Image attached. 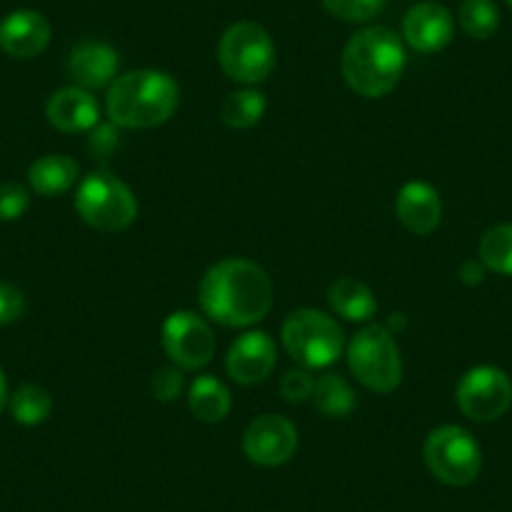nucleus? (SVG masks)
I'll return each mask as SVG.
<instances>
[{
  "label": "nucleus",
  "mask_w": 512,
  "mask_h": 512,
  "mask_svg": "<svg viewBox=\"0 0 512 512\" xmlns=\"http://www.w3.org/2000/svg\"><path fill=\"white\" fill-rule=\"evenodd\" d=\"M199 304L201 312L221 327H254L272 312L274 284L259 264L234 256L201 277Z\"/></svg>",
  "instance_id": "f257e3e1"
},
{
  "label": "nucleus",
  "mask_w": 512,
  "mask_h": 512,
  "mask_svg": "<svg viewBox=\"0 0 512 512\" xmlns=\"http://www.w3.org/2000/svg\"><path fill=\"white\" fill-rule=\"evenodd\" d=\"M407 56L400 36L390 28H362L342 51V76L357 96L384 98L397 88Z\"/></svg>",
  "instance_id": "f03ea898"
},
{
  "label": "nucleus",
  "mask_w": 512,
  "mask_h": 512,
  "mask_svg": "<svg viewBox=\"0 0 512 512\" xmlns=\"http://www.w3.org/2000/svg\"><path fill=\"white\" fill-rule=\"evenodd\" d=\"M181 101L179 83L164 71L141 68L118 76L108 86L106 116L118 128H156L164 126L176 113Z\"/></svg>",
  "instance_id": "7ed1b4c3"
},
{
  "label": "nucleus",
  "mask_w": 512,
  "mask_h": 512,
  "mask_svg": "<svg viewBox=\"0 0 512 512\" xmlns=\"http://www.w3.org/2000/svg\"><path fill=\"white\" fill-rule=\"evenodd\" d=\"M347 362L362 387L377 395H390L402 384L405 364L395 334L382 324H367L352 337Z\"/></svg>",
  "instance_id": "20e7f679"
},
{
  "label": "nucleus",
  "mask_w": 512,
  "mask_h": 512,
  "mask_svg": "<svg viewBox=\"0 0 512 512\" xmlns=\"http://www.w3.org/2000/svg\"><path fill=\"white\" fill-rule=\"evenodd\" d=\"M216 58L231 81L256 86L272 76L277 66V46L259 23L241 21L226 28L216 48Z\"/></svg>",
  "instance_id": "39448f33"
},
{
  "label": "nucleus",
  "mask_w": 512,
  "mask_h": 512,
  "mask_svg": "<svg viewBox=\"0 0 512 512\" xmlns=\"http://www.w3.org/2000/svg\"><path fill=\"white\" fill-rule=\"evenodd\" d=\"M282 344L304 369L332 367L344 352V332L319 309H297L282 324Z\"/></svg>",
  "instance_id": "423d86ee"
},
{
  "label": "nucleus",
  "mask_w": 512,
  "mask_h": 512,
  "mask_svg": "<svg viewBox=\"0 0 512 512\" xmlns=\"http://www.w3.org/2000/svg\"><path fill=\"white\" fill-rule=\"evenodd\" d=\"M76 211L91 229L116 234L134 224L139 216V201L118 176L98 171L78 184Z\"/></svg>",
  "instance_id": "0eeeda50"
},
{
  "label": "nucleus",
  "mask_w": 512,
  "mask_h": 512,
  "mask_svg": "<svg viewBox=\"0 0 512 512\" xmlns=\"http://www.w3.org/2000/svg\"><path fill=\"white\" fill-rule=\"evenodd\" d=\"M425 465L442 485L465 487L480 475L482 450L465 427L442 425L427 435Z\"/></svg>",
  "instance_id": "6e6552de"
},
{
  "label": "nucleus",
  "mask_w": 512,
  "mask_h": 512,
  "mask_svg": "<svg viewBox=\"0 0 512 512\" xmlns=\"http://www.w3.org/2000/svg\"><path fill=\"white\" fill-rule=\"evenodd\" d=\"M455 397L465 417L475 422H495L510 410L512 382L502 369L482 364L462 374Z\"/></svg>",
  "instance_id": "1a4fd4ad"
},
{
  "label": "nucleus",
  "mask_w": 512,
  "mask_h": 512,
  "mask_svg": "<svg viewBox=\"0 0 512 512\" xmlns=\"http://www.w3.org/2000/svg\"><path fill=\"white\" fill-rule=\"evenodd\" d=\"M161 344L179 369H201L214 359L216 337L204 317L189 309L169 314L161 327Z\"/></svg>",
  "instance_id": "9d476101"
},
{
  "label": "nucleus",
  "mask_w": 512,
  "mask_h": 512,
  "mask_svg": "<svg viewBox=\"0 0 512 512\" xmlns=\"http://www.w3.org/2000/svg\"><path fill=\"white\" fill-rule=\"evenodd\" d=\"M244 455L259 467L287 465L299 447V432L292 420L282 415H262L244 430Z\"/></svg>",
  "instance_id": "9b49d317"
},
{
  "label": "nucleus",
  "mask_w": 512,
  "mask_h": 512,
  "mask_svg": "<svg viewBox=\"0 0 512 512\" xmlns=\"http://www.w3.org/2000/svg\"><path fill=\"white\" fill-rule=\"evenodd\" d=\"M277 367V344L262 329H251L241 337L234 339L226 354V372L234 382L246 384H262L272 377Z\"/></svg>",
  "instance_id": "f8f14e48"
},
{
  "label": "nucleus",
  "mask_w": 512,
  "mask_h": 512,
  "mask_svg": "<svg viewBox=\"0 0 512 512\" xmlns=\"http://www.w3.org/2000/svg\"><path fill=\"white\" fill-rule=\"evenodd\" d=\"M402 36L415 51L440 53L455 38V18L442 3L425 0L407 11L402 21Z\"/></svg>",
  "instance_id": "ddd939ff"
},
{
  "label": "nucleus",
  "mask_w": 512,
  "mask_h": 512,
  "mask_svg": "<svg viewBox=\"0 0 512 512\" xmlns=\"http://www.w3.org/2000/svg\"><path fill=\"white\" fill-rule=\"evenodd\" d=\"M46 118L61 134H86L101 123V106L91 91L68 86L48 98Z\"/></svg>",
  "instance_id": "4468645a"
},
{
  "label": "nucleus",
  "mask_w": 512,
  "mask_h": 512,
  "mask_svg": "<svg viewBox=\"0 0 512 512\" xmlns=\"http://www.w3.org/2000/svg\"><path fill=\"white\" fill-rule=\"evenodd\" d=\"M121 58L113 46L103 41H83L68 56V76L73 78V86L98 91V88L111 86L118 78Z\"/></svg>",
  "instance_id": "2eb2a0df"
},
{
  "label": "nucleus",
  "mask_w": 512,
  "mask_h": 512,
  "mask_svg": "<svg viewBox=\"0 0 512 512\" xmlns=\"http://www.w3.org/2000/svg\"><path fill=\"white\" fill-rule=\"evenodd\" d=\"M395 214L410 234L430 236L442 221L440 191L427 181H410L397 191Z\"/></svg>",
  "instance_id": "dca6fc26"
},
{
  "label": "nucleus",
  "mask_w": 512,
  "mask_h": 512,
  "mask_svg": "<svg viewBox=\"0 0 512 512\" xmlns=\"http://www.w3.org/2000/svg\"><path fill=\"white\" fill-rule=\"evenodd\" d=\"M51 43V23L38 11H13L0 21V48L11 58H36Z\"/></svg>",
  "instance_id": "f3484780"
},
{
  "label": "nucleus",
  "mask_w": 512,
  "mask_h": 512,
  "mask_svg": "<svg viewBox=\"0 0 512 512\" xmlns=\"http://www.w3.org/2000/svg\"><path fill=\"white\" fill-rule=\"evenodd\" d=\"M78 161L63 154H46L36 159L28 169V184L41 196H61L78 184Z\"/></svg>",
  "instance_id": "a211bd4d"
},
{
  "label": "nucleus",
  "mask_w": 512,
  "mask_h": 512,
  "mask_svg": "<svg viewBox=\"0 0 512 512\" xmlns=\"http://www.w3.org/2000/svg\"><path fill=\"white\" fill-rule=\"evenodd\" d=\"M329 307L347 322H369L377 314V297L364 282L354 277H342L329 284Z\"/></svg>",
  "instance_id": "6ab92c4d"
},
{
  "label": "nucleus",
  "mask_w": 512,
  "mask_h": 512,
  "mask_svg": "<svg viewBox=\"0 0 512 512\" xmlns=\"http://www.w3.org/2000/svg\"><path fill=\"white\" fill-rule=\"evenodd\" d=\"M189 410L196 420L206 425L224 422L231 412L229 387L211 374H201L189 384Z\"/></svg>",
  "instance_id": "aec40b11"
},
{
  "label": "nucleus",
  "mask_w": 512,
  "mask_h": 512,
  "mask_svg": "<svg viewBox=\"0 0 512 512\" xmlns=\"http://www.w3.org/2000/svg\"><path fill=\"white\" fill-rule=\"evenodd\" d=\"M312 405L322 412L324 417H347L349 412L357 407V397H354L352 384L342 377V374L327 372L314 382Z\"/></svg>",
  "instance_id": "412c9836"
},
{
  "label": "nucleus",
  "mask_w": 512,
  "mask_h": 512,
  "mask_svg": "<svg viewBox=\"0 0 512 512\" xmlns=\"http://www.w3.org/2000/svg\"><path fill=\"white\" fill-rule=\"evenodd\" d=\"M219 113L224 126L234 128V131H249L267 113V98L256 88H241V91L229 93L224 98Z\"/></svg>",
  "instance_id": "4be33fe9"
},
{
  "label": "nucleus",
  "mask_w": 512,
  "mask_h": 512,
  "mask_svg": "<svg viewBox=\"0 0 512 512\" xmlns=\"http://www.w3.org/2000/svg\"><path fill=\"white\" fill-rule=\"evenodd\" d=\"M11 415L18 425L36 427L46 422L53 412V397L41 384H23L8 400Z\"/></svg>",
  "instance_id": "5701e85b"
},
{
  "label": "nucleus",
  "mask_w": 512,
  "mask_h": 512,
  "mask_svg": "<svg viewBox=\"0 0 512 512\" xmlns=\"http://www.w3.org/2000/svg\"><path fill=\"white\" fill-rule=\"evenodd\" d=\"M480 262L490 272L512 277V224L492 226L480 239Z\"/></svg>",
  "instance_id": "b1692460"
},
{
  "label": "nucleus",
  "mask_w": 512,
  "mask_h": 512,
  "mask_svg": "<svg viewBox=\"0 0 512 512\" xmlns=\"http://www.w3.org/2000/svg\"><path fill=\"white\" fill-rule=\"evenodd\" d=\"M460 28L475 41H487L500 26V11L495 0H462Z\"/></svg>",
  "instance_id": "393cba45"
},
{
  "label": "nucleus",
  "mask_w": 512,
  "mask_h": 512,
  "mask_svg": "<svg viewBox=\"0 0 512 512\" xmlns=\"http://www.w3.org/2000/svg\"><path fill=\"white\" fill-rule=\"evenodd\" d=\"M332 16L349 23H367L384 8V0H322Z\"/></svg>",
  "instance_id": "a878e982"
},
{
  "label": "nucleus",
  "mask_w": 512,
  "mask_h": 512,
  "mask_svg": "<svg viewBox=\"0 0 512 512\" xmlns=\"http://www.w3.org/2000/svg\"><path fill=\"white\" fill-rule=\"evenodd\" d=\"M184 369L179 367H164L151 377V395H154L156 402H169L179 400L184 395Z\"/></svg>",
  "instance_id": "bb28decb"
},
{
  "label": "nucleus",
  "mask_w": 512,
  "mask_h": 512,
  "mask_svg": "<svg viewBox=\"0 0 512 512\" xmlns=\"http://www.w3.org/2000/svg\"><path fill=\"white\" fill-rule=\"evenodd\" d=\"M314 382L317 379L312 377L309 369H289L287 374L282 377V384H279V390H282V397L292 405H299V402L312 400L314 392Z\"/></svg>",
  "instance_id": "cd10ccee"
},
{
  "label": "nucleus",
  "mask_w": 512,
  "mask_h": 512,
  "mask_svg": "<svg viewBox=\"0 0 512 512\" xmlns=\"http://www.w3.org/2000/svg\"><path fill=\"white\" fill-rule=\"evenodd\" d=\"M31 206V196L21 184L0 186V221H18Z\"/></svg>",
  "instance_id": "c85d7f7f"
},
{
  "label": "nucleus",
  "mask_w": 512,
  "mask_h": 512,
  "mask_svg": "<svg viewBox=\"0 0 512 512\" xmlns=\"http://www.w3.org/2000/svg\"><path fill=\"white\" fill-rule=\"evenodd\" d=\"M23 312H26V297H23L21 289L0 282V327L18 322Z\"/></svg>",
  "instance_id": "c756f323"
},
{
  "label": "nucleus",
  "mask_w": 512,
  "mask_h": 512,
  "mask_svg": "<svg viewBox=\"0 0 512 512\" xmlns=\"http://www.w3.org/2000/svg\"><path fill=\"white\" fill-rule=\"evenodd\" d=\"M116 144H118V134H116V128H113V123H98V126L91 131V149L96 151V154L101 156L111 154V151L116 149Z\"/></svg>",
  "instance_id": "7c9ffc66"
},
{
  "label": "nucleus",
  "mask_w": 512,
  "mask_h": 512,
  "mask_svg": "<svg viewBox=\"0 0 512 512\" xmlns=\"http://www.w3.org/2000/svg\"><path fill=\"white\" fill-rule=\"evenodd\" d=\"M8 400H11V395H8L6 374H3V369H0V412H3V407L8 405Z\"/></svg>",
  "instance_id": "2f4dec72"
},
{
  "label": "nucleus",
  "mask_w": 512,
  "mask_h": 512,
  "mask_svg": "<svg viewBox=\"0 0 512 512\" xmlns=\"http://www.w3.org/2000/svg\"><path fill=\"white\" fill-rule=\"evenodd\" d=\"M507 6H510V8H512V0H507Z\"/></svg>",
  "instance_id": "473e14b6"
}]
</instances>
